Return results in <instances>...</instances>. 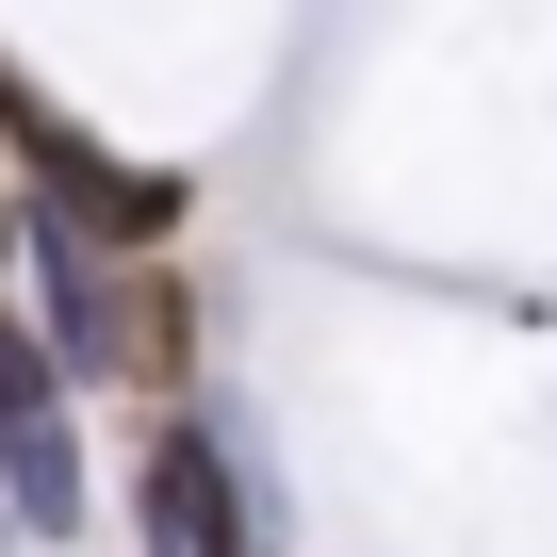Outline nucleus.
<instances>
[{"instance_id":"f257e3e1","label":"nucleus","mask_w":557,"mask_h":557,"mask_svg":"<svg viewBox=\"0 0 557 557\" xmlns=\"http://www.w3.org/2000/svg\"><path fill=\"white\" fill-rule=\"evenodd\" d=\"M0 132H17V164H34V197H50V230L66 246H164L181 213H197V181L181 164H115L99 132H66L17 66H0Z\"/></svg>"},{"instance_id":"f03ea898","label":"nucleus","mask_w":557,"mask_h":557,"mask_svg":"<svg viewBox=\"0 0 557 557\" xmlns=\"http://www.w3.org/2000/svg\"><path fill=\"white\" fill-rule=\"evenodd\" d=\"M50 246H66V230H50ZM66 361H99V377H132V394H181V377H197V278H164L148 246H115V262L66 246Z\"/></svg>"},{"instance_id":"7ed1b4c3","label":"nucleus","mask_w":557,"mask_h":557,"mask_svg":"<svg viewBox=\"0 0 557 557\" xmlns=\"http://www.w3.org/2000/svg\"><path fill=\"white\" fill-rule=\"evenodd\" d=\"M0 492H17L34 524H66L83 508V443H66V377L34 361V329L0 312Z\"/></svg>"},{"instance_id":"20e7f679","label":"nucleus","mask_w":557,"mask_h":557,"mask_svg":"<svg viewBox=\"0 0 557 557\" xmlns=\"http://www.w3.org/2000/svg\"><path fill=\"white\" fill-rule=\"evenodd\" d=\"M148 541H164V557H262V524H246L213 426H164V443H148Z\"/></svg>"},{"instance_id":"39448f33","label":"nucleus","mask_w":557,"mask_h":557,"mask_svg":"<svg viewBox=\"0 0 557 557\" xmlns=\"http://www.w3.org/2000/svg\"><path fill=\"white\" fill-rule=\"evenodd\" d=\"M0 246H17V213H0Z\"/></svg>"}]
</instances>
